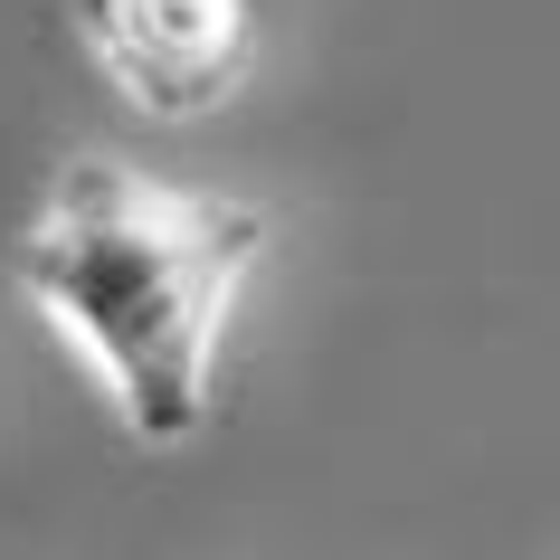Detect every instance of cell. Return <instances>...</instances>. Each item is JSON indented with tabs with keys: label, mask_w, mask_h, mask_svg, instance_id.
<instances>
[{
	"label": "cell",
	"mask_w": 560,
	"mask_h": 560,
	"mask_svg": "<svg viewBox=\"0 0 560 560\" xmlns=\"http://www.w3.org/2000/svg\"><path fill=\"white\" fill-rule=\"evenodd\" d=\"M257 257V200L180 190L124 152H67L10 247V276L124 438L190 446L219 409V352Z\"/></svg>",
	"instance_id": "1"
},
{
	"label": "cell",
	"mask_w": 560,
	"mask_h": 560,
	"mask_svg": "<svg viewBox=\"0 0 560 560\" xmlns=\"http://www.w3.org/2000/svg\"><path fill=\"white\" fill-rule=\"evenodd\" d=\"M77 48L133 115L200 124L257 67V0H77Z\"/></svg>",
	"instance_id": "2"
}]
</instances>
